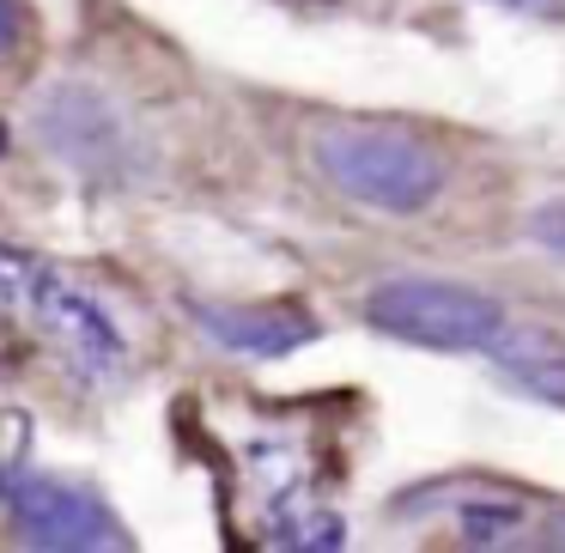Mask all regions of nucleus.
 Returning a JSON list of instances; mask_svg holds the SVG:
<instances>
[{
  "label": "nucleus",
  "mask_w": 565,
  "mask_h": 553,
  "mask_svg": "<svg viewBox=\"0 0 565 553\" xmlns=\"http://www.w3.org/2000/svg\"><path fill=\"white\" fill-rule=\"evenodd\" d=\"M547 547H565V511H553V523H547Z\"/></svg>",
  "instance_id": "12"
},
{
  "label": "nucleus",
  "mask_w": 565,
  "mask_h": 553,
  "mask_svg": "<svg viewBox=\"0 0 565 553\" xmlns=\"http://www.w3.org/2000/svg\"><path fill=\"white\" fill-rule=\"evenodd\" d=\"M0 147H7V128H0Z\"/></svg>",
  "instance_id": "13"
},
{
  "label": "nucleus",
  "mask_w": 565,
  "mask_h": 553,
  "mask_svg": "<svg viewBox=\"0 0 565 553\" xmlns=\"http://www.w3.org/2000/svg\"><path fill=\"white\" fill-rule=\"evenodd\" d=\"M499 7H511V13H535V19H559L565 0H499Z\"/></svg>",
  "instance_id": "11"
},
{
  "label": "nucleus",
  "mask_w": 565,
  "mask_h": 553,
  "mask_svg": "<svg viewBox=\"0 0 565 553\" xmlns=\"http://www.w3.org/2000/svg\"><path fill=\"white\" fill-rule=\"evenodd\" d=\"M310 159L347 201L377 213H426L444 195V152L407 135V128H377V123L322 128L310 140Z\"/></svg>",
  "instance_id": "1"
},
{
  "label": "nucleus",
  "mask_w": 565,
  "mask_h": 553,
  "mask_svg": "<svg viewBox=\"0 0 565 553\" xmlns=\"http://www.w3.org/2000/svg\"><path fill=\"white\" fill-rule=\"evenodd\" d=\"M189 317L201 322V334L207 341H220L225 353H244V359H286L298 353L305 341H317V317H305V310L292 305H189Z\"/></svg>",
  "instance_id": "6"
},
{
  "label": "nucleus",
  "mask_w": 565,
  "mask_h": 553,
  "mask_svg": "<svg viewBox=\"0 0 565 553\" xmlns=\"http://www.w3.org/2000/svg\"><path fill=\"white\" fill-rule=\"evenodd\" d=\"M38 135L55 159L86 171V177L122 171V123H116V110L86 86H55L38 110Z\"/></svg>",
  "instance_id": "5"
},
{
  "label": "nucleus",
  "mask_w": 565,
  "mask_h": 553,
  "mask_svg": "<svg viewBox=\"0 0 565 553\" xmlns=\"http://www.w3.org/2000/svg\"><path fill=\"white\" fill-rule=\"evenodd\" d=\"M487 353L499 359V371L511 383H523L529 395H541V402L565 407V334L553 329H516V334H492Z\"/></svg>",
  "instance_id": "7"
},
{
  "label": "nucleus",
  "mask_w": 565,
  "mask_h": 553,
  "mask_svg": "<svg viewBox=\"0 0 565 553\" xmlns=\"http://www.w3.org/2000/svg\"><path fill=\"white\" fill-rule=\"evenodd\" d=\"M529 237L541 249H553V256H565V201H547V208L529 213Z\"/></svg>",
  "instance_id": "9"
},
{
  "label": "nucleus",
  "mask_w": 565,
  "mask_h": 553,
  "mask_svg": "<svg viewBox=\"0 0 565 553\" xmlns=\"http://www.w3.org/2000/svg\"><path fill=\"white\" fill-rule=\"evenodd\" d=\"M19 305H25L31 317H38L43 329H50L55 341L67 347V359H74V365H86L92 377H110V371H122V359H128L122 329H116V322L104 317V310L92 305L86 293H74L67 280H55L50 268L31 274V286H25V298H19Z\"/></svg>",
  "instance_id": "4"
},
{
  "label": "nucleus",
  "mask_w": 565,
  "mask_h": 553,
  "mask_svg": "<svg viewBox=\"0 0 565 553\" xmlns=\"http://www.w3.org/2000/svg\"><path fill=\"white\" fill-rule=\"evenodd\" d=\"M0 504L19 523V535L43 553H110L128 547V529L92 487L38 468H0Z\"/></svg>",
  "instance_id": "3"
},
{
  "label": "nucleus",
  "mask_w": 565,
  "mask_h": 553,
  "mask_svg": "<svg viewBox=\"0 0 565 553\" xmlns=\"http://www.w3.org/2000/svg\"><path fill=\"white\" fill-rule=\"evenodd\" d=\"M365 322L390 341L438 347V353H480L504 329L499 298L450 280H383L365 298Z\"/></svg>",
  "instance_id": "2"
},
{
  "label": "nucleus",
  "mask_w": 565,
  "mask_h": 553,
  "mask_svg": "<svg viewBox=\"0 0 565 553\" xmlns=\"http://www.w3.org/2000/svg\"><path fill=\"white\" fill-rule=\"evenodd\" d=\"M516 523H523V511H516L511 499H480V504H462V535L475 541V547H499L504 535H516Z\"/></svg>",
  "instance_id": "8"
},
{
  "label": "nucleus",
  "mask_w": 565,
  "mask_h": 553,
  "mask_svg": "<svg viewBox=\"0 0 565 553\" xmlns=\"http://www.w3.org/2000/svg\"><path fill=\"white\" fill-rule=\"evenodd\" d=\"M19 38H25V7L19 0H0V55L19 50Z\"/></svg>",
  "instance_id": "10"
}]
</instances>
